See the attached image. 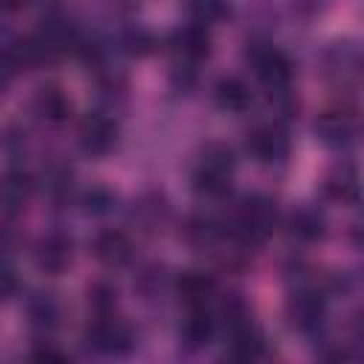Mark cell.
I'll list each match as a JSON object with an SVG mask.
<instances>
[{
  "label": "cell",
  "mask_w": 364,
  "mask_h": 364,
  "mask_svg": "<svg viewBox=\"0 0 364 364\" xmlns=\"http://www.w3.org/2000/svg\"><path fill=\"white\" fill-rule=\"evenodd\" d=\"M233 171H236L233 148L225 142H210L202 148V154L196 159V168L191 173V185L202 199H222L230 193Z\"/></svg>",
  "instance_id": "cell-1"
},
{
  "label": "cell",
  "mask_w": 364,
  "mask_h": 364,
  "mask_svg": "<svg viewBox=\"0 0 364 364\" xmlns=\"http://www.w3.org/2000/svg\"><path fill=\"white\" fill-rule=\"evenodd\" d=\"M279 225V210H276V202L264 193H250L239 202L233 219H230V236L245 245V247H253V245H262L273 236Z\"/></svg>",
  "instance_id": "cell-2"
},
{
  "label": "cell",
  "mask_w": 364,
  "mask_h": 364,
  "mask_svg": "<svg viewBox=\"0 0 364 364\" xmlns=\"http://www.w3.org/2000/svg\"><path fill=\"white\" fill-rule=\"evenodd\" d=\"M284 316H287V324L301 333V336H313L324 327V318H327V296L316 287V284H307V282H299L287 301H284Z\"/></svg>",
  "instance_id": "cell-3"
},
{
  "label": "cell",
  "mask_w": 364,
  "mask_h": 364,
  "mask_svg": "<svg viewBox=\"0 0 364 364\" xmlns=\"http://www.w3.org/2000/svg\"><path fill=\"white\" fill-rule=\"evenodd\" d=\"M313 134L330 151H350L364 139V122L350 108H327L316 117Z\"/></svg>",
  "instance_id": "cell-4"
},
{
  "label": "cell",
  "mask_w": 364,
  "mask_h": 364,
  "mask_svg": "<svg viewBox=\"0 0 364 364\" xmlns=\"http://www.w3.org/2000/svg\"><path fill=\"white\" fill-rule=\"evenodd\" d=\"M85 344L100 355H128L136 347V333L125 318L114 313L94 316L85 327Z\"/></svg>",
  "instance_id": "cell-5"
},
{
  "label": "cell",
  "mask_w": 364,
  "mask_h": 364,
  "mask_svg": "<svg viewBox=\"0 0 364 364\" xmlns=\"http://www.w3.org/2000/svg\"><path fill=\"white\" fill-rule=\"evenodd\" d=\"M324 77L338 88H353L364 82V48L353 40H336L321 54Z\"/></svg>",
  "instance_id": "cell-6"
},
{
  "label": "cell",
  "mask_w": 364,
  "mask_h": 364,
  "mask_svg": "<svg viewBox=\"0 0 364 364\" xmlns=\"http://www.w3.org/2000/svg\"><path fill=\"white\" fill-rule=\"evenodd\" d=\"M247 65L253 68L256 80L267 88V91H284L290 88L293 80V63L287 60V54L270 43H250L245 51Z\"/></svg>",
  "instance_id": "cell-7"
},
{
  "label": "cell",
  "mask_w": 364,
  "mask_h": 364,
  "mask_svg": "<svg viewBox=\"0 0 364 364\" xmlns=\"http://www.w3.org/2000/svg\"><path fill=\"white\" fill-rule=\"evenodd\" d=\"M245 151L259 165H282L290 156V136L282 122H262L247 131Z\"/></svg>",
  "instance_id": "cell-8"
},
{
  "label": "cell",
  "mask_w": 364,
  "mask_h": 364,
  "mask_svg": "<svg viewBox=\"0 0 364 364\" xmlns=\"http://www.w3.org/2000/svg\"><path fill=\"white\" fill-rule=\"evenodd\" d=\"M119 139V125L111 114L105 111H91L80 119V128H77V142L82 148V154L88 156H105L114 151Z\"/></svg>",
  "instance_id": "cell-9"
},
{
  "label": "cell",
  "mask_w": 364,
  "mask_h": 364,
  "mask_svg": "<svg viewBox=\"0 0 364 364\" xmlns=\"http://www.w3.org/2000/svg\"><path fill=\"white\" fill-rule=\"evenodd\" d=\"M74 262V242L63 230L43 233L34 245V267L46 276H60Z\"/></svg>",
  "instance_id": "cell-10"
},
{
  "label": "cell",
  "mask_w": 364,
  "mask_h": 364,
  "mask_svg": "<svg viewBox=\"0 0 364 364\" xmlns=\"http://www.w3.org/2000/svg\"><path fill=\"white\" fill-rule=\"evenodd\" d=\"M34 37L46 46V51L51 54V60H57V57L65 54L68 48L77 51L80 43H82L77 26H74L68 17H63V14H48V17H43L40 26H37V31H34Z\"/></svg>",
  "instance_id": "cell-11"
},
{
  "label": "cell",
  "mask_w": 364,
  "mask_h": 364,
  "mask_svg": "<svg viewBox=\"0 0 364 364\" xmlns=\"http://www.w3.org/2000/svg\"><path fill=\"white\" fill-rule=\"evenodd\" d=\"M168 48L176 57V63L193 65V63H199L210 54V34H208L205 26L188 23V26H179L168 34Z\"/></svg>",
  "instance_id": "cell-12"
},
{
  "label": "cell",
  "mask_w": 364,
  "mask_h": 364,
  "mask_svg": "<svg viewBox=\"0 0 364 364\" xmlns=\"http://www.w3.org/2000/svg\"><path fill=\"white\" fill-rule=\"evenodd\" d=\"M31 111L46 125H63V122L71 119L74 102L60 85H40L31 97Z\"/></svg>",
  "instance_id": "cell-13"
},
{
  "label": "cell",
  "mask_w": 364,
  "mask_h": 364,
  "mask_svg": "<svg viewBox=\"0 0 364 364\" xmlns=\"http://www.w3.org/2000/svg\"><path fill=\"white\" fill-rule=\"evenodd\" d=\"M91 253H94V259H97L100 264L117 270V267H125V264L134 259V242L128 239L125 230L108 228V230H100V233L94 236Z\"/></svg>",
  "instance_id": "cell-14"
},
{
  "label": "cell",
  "mask_w": 364,
  "mask_h": 364,
  "mask_svg": "<svg viewBox=\"0 0 364 364\" xmlns=\"http://www.w3.org/2000/svg\"><path fill=\"white\" fill-rule=\"evenodd\" d=\"M321 193L330 202L350 205V202H355L361 196V173L347 162L333 165L321 179Z\"/></svg>",
  "instance_id": "cell-15"
},
{
  "label": "cell",
  "mask_w": 364,
  "mask_h": 364,
  "mask_svg": "<svg viewBox=\"0 0 364 364\" xmlns=\"http://www.w3.org/2000/svg\"><path fill=\"white\" fill-rule=\"evenodd\" d=\"M131 222L142 233H159L171 222V205H168V199L162 193H156V191L142 193L134 202V208H131Z\"/></svg>",
  "instance_id": "cell-16"
},
{
  "label": "cell",
  "mask_w": 364,
  "mask_h": 364,
  "mask_svg": "<svg viewBox=\"0 0 364 364\" xmlns=\"http://www.w3.org/2000/svg\"><path fill=\"white\" fill-rule=\"evenodd\" d=\"M216 336V318L208 313V307H188L182 324H179V341L185 350L196 353L205 350Z\"/></svg>",
  "instance_id": "cell-17"
},
{
  "label": "cell",
  "mask_w": 364,
  "mask_h": 364,
  "mask_svg": "<svg viewBox=\"0 0 364 364\" xmlns=\"http://www.w3.org/2000/svg\"><path fill=\"white\" fill-rule=\"evenodd\" d=\"M264 336L262 330L256 327V321H245V324H236L228 330V350L225 355L233 358V361H256L264 355Z\"/></svg>",
  "instance_id": "cell-18"
},
{
  "label": "cell",
  "mask_w": 364,
  "mask_h": 364,
  "mask_svg": "<svg viewBox=\"0 0 364 364\" xmlns=\"http://www.w3.org/2000/svg\"><path fill=\"white\" fill-rule=\"evenodd\" d=\"M179 301H185V307H208L210 299L216 296V279L205 270H185L176 284H173Z\"/></svg>",
  "instance_id": "cell-19"
},
{
  "label": "cell",
  "mask_w": 364,
  "mask_h": 364,
  "mask_svg": "<svg viewBox=\"0 0 364 364\" xmlns=\"http://www.w3.org/2000/svg\"><path fill=\"white\" fill-rule=\"evenodd\" d=\"M26 316H28V324L40 333H51L60 327V318H63V304L60 299L51 293V290H37L26 299Z\"/></svg>",
  "instance_id": "cell-20"
},
{
  "label": "cell",
  "mask_w": 364,
  "mask_h": 364,
  "mask_svg": "<svg viewBox=\"0 0 364 364\" xmlns=\"http://www.w3.org/2000/svg\"><path fill=\"white\" fill-rule=\"evenodd\" d=\"M284 228H287V236L293 242H301V245H313V242H321L327 236V222L316 208L290 210L284 219Z\"/></svg>",
  "instance_id": "cell-21"
},
{
  "label": "cell",
  "mask_w": 364,
  "mask_h": 364,
  "mask_svg": "<svg viewBox=\"0 0 364 364\" xmlns=\"http://www.w3.org/2000/svg\"><path fill=\"white\" fill-rule=\"evenodd\" d=\"M213 100L222 111L228 114H245L253 102V91L245 80L239 77H222L216 85H213Z\"/></svg>",
  "instance_id": "cell-22"
},
{
  "label": "cell",
  "mask_w": 364,
  "mask_h": 364,
  "mask_svg": "<svg viewBox=\"0 0 364 364\" xmlns=\"http://www.w3.org/2000/svg\"><path fill=\"white\" fill-rule=\"evenodd\" d=\"M182 236H185V242H188L191 247L208 250V247H213V245L222 239V225H219L210 213H193V216H188Z\"/></svg>",
  "instance_id": "cell-23"
},
{
  "label": "cell",
  "mask_w": 364,
  "mask_h": 364,
  "mask_svg": "<svg viewBox=\"0 0 364 364\" xmlns=\"http://www.w3.org/2000/svg\"><path fill=\"white\" fill-rule=\"evenodd\" d=\"M31 188H34V182H31V176L26 171L11 168L6 173V182H3V205H6V213L9 216L26 208V202L31 196Z\"/></svg>",
  "instance_id": "cell-24"
},
{
  "label": "cell",
  "mask_w": 364,
  "mask_h": 364,
  "mask_svg": "<svg viewBox=\"0 0 364 364\" xmlns=\"http://www.w3.org/2000/svg\"><path fill=\"white\" fill-rule=\"evenodd\" d=\"M185 11L196 26H213L230 17V0H185Z\"/></svg>",
  "instance_id": "cell-25"
},
{
  "label": "cell",
  "mask_w": 364,
  "mask_h": 364,
  "mask_svg": "<svg viewBox=\"0 0 364 364\" xmlns=\"http://www.w3.org/2000/svg\"><path fill=\"white\" fill-rule=\"evenodd\" d=\"M134 290L139 293V299H162V293L168 290L165 267L162 264H145L134 279Z\"/></svg>",
  "instance_id": "cell-26"
},
{
  "label": "cell",
  "mask_w": 364,
  "mask_h": 364,
  "mask_svg": "<svg viewBox=\"0 0 364 364\" xmlns=\"http://www.w3.org/2000/svg\"><path fill=\"white\" fill-rule=\"evenodd\" d=\"M80 205L88 216H108L117 208V193L105 185H91L80 193Z\"/></svg>",
  "instance_id": "cell-27"
},
{
  "label": "cell",
  "mask_w": 364,
  "mask_h": 364,
  "mask_svg": "<svg viewBox=\"0 0 364 364\" xmlns=\"http://www.w3.org/2000/svg\"><path fill=\"white\" fill-rule=\"evenodd\" d=\"M88 310L91 316H108L117 310V287L108 282H94L88 287Z\"/></svg>",
  "instance_id": "cell-28"
},
{
  "label": "cell",
  "mask_w": 364,
  "mask_h": 364,
  "mask_svg": "<svg viewBox=\"0 0 364 364\" xmlns=\"http://www.w3.org/2000/svg\"><path fill=\"white\" fill-rule=\"evenodd\" d=\"M122 48L128 51V54H136V57H142V54H148L151 48H154V37L145 31V28H128L125 34H122Z\"/></svg>",
  "instance_id": "cell-29"
},
{
  "label": "cell",
  "mask_w": 364,
  "mask_h": 364,
  "mask_svg": "<svg viewBox=\"0 0 364 364\" xmlns=\"http://www.w3.org/2000/svg\"><path fill=\"white\" fill-rule=\"evenodd\" d=\"M34 361H46V364H63L68 355L63 353V350H57L54 344H37V347H31V353H28Z\"/></svg>",
  "instance_id": "cell-30"
},
{
  "label": "cell",
  "mask_w": 364,
  "mask_h": 364,
  "mask_svg": "<svg viewBox=\"0 0 364 364\" xmlns=\"http://www.w3.org/2000/svg\"><path fill=\"white\" fill-rule=\"evenodd\" d=\"M350 338H353L350 344H358L361 355H364V307L350 316Z\"/></svg>",
  "instance_id": "cell-31"
},
{
  "label": "cell",
  "mask_w": 364,
  "mask_h": 364,
  "mask_svg": "<svg viewBox=\"0 0 364 364\" xmlns=\"http://www.w3.org/2000/svg\"><path fill=\"white\" fill-rule=\"evenodd\" d=\"M14 293H17V273H14L11 264H6V267H3V296L11 299Z\"/></svg>",
  "instance_id": "cell-32"
},
{
  "label": "cell",
  "mask_w": 364,
  "mask_h": 364,
  "mask_svg": "<svg viewBox=\"0 0 364 364\" xmlns=\"http://www.w3.org/2000/svg\"><path fill=\"white\" fill-rule=\"evenodd\" d=\"M350 239H353L355 245H361V247H364V213H361V216H355V219L350 222Z\"/></svg>",
  "instance_id": "cell-33"
},
{
  "label": "cell",
  "mask_w": 364,
  "mask_h": 364,
  "mask_svg": "<svg viewBox=\"0 0 364 364\" xmlns=\"http://www.w3.org/2000/svg\"><path fill=\"white\" fill-rule=\"evenodd\" d=\"M28 0H3V6H6V11H17V9H23Z\"/></svg>",
  "instance_id": "cell-34"
}]
</instances>
